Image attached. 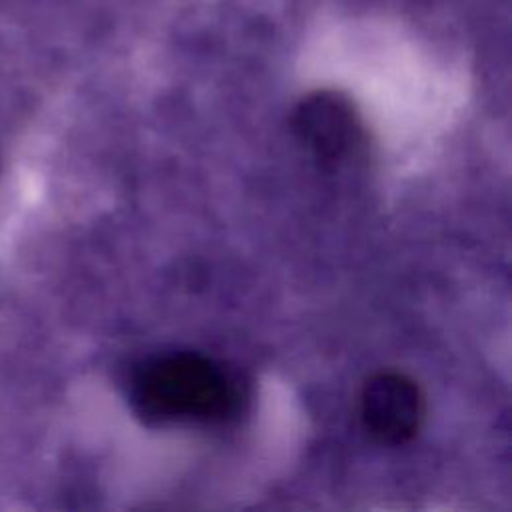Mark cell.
Masks as SVG:
<instances>
[{
    "label": "cell",
    "mask_w": 512,
    "mask_h": 512,
    "mask_svg": "<svg viewBox=\"0 0 512 512\" xmlns=\"http://www.w3.org/2000/svg\"><path fill=\"white\" fill-rule=\"evenodd\" d=\"M424 398L416 382L400 372H378L360 392V418L372 438L382 444L410 440L422 422Z\"/></svg>",
    "instance_id": "obj_2"
},
{
    "label": "cell",
    "mask_w": 512,
    "mask_h": 512,
    "mask_svg": "<svg viewBox=\"0 0 512 512\" xmlns=\"http://www.w3.org/2000/svg\"><path fill=\"white\" fill-rule=\"evenodd\" d=\"M242 402L236 376L212 358L180 352L144 362L130 380V404L156 424L222 422Z\"/></svg>",
    "instance_id": "obj_1"
},
{
    "label": "cell",
    "mask_w": 512,
    "mask_h": 512,
    "mask_svg": "<svg viewBox=\"0 0 512 512\" xmlns=\"http://www.w3.org/2000/svg\"><path fill=\"white\" fill-rule=\"evenodd\" d=\"M294 132L318 160L338 162L358 144L360 120L346 96L318 90L296 106Z\"/></svg>",
    "instance_id": "obj_3"
}]
</instances>
